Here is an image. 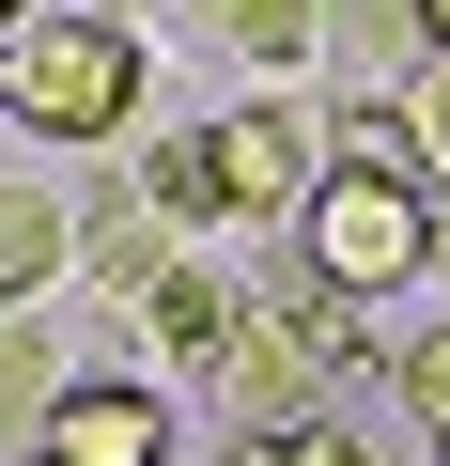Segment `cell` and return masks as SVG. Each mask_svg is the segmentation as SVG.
I'll return each instance as SVG.
<instances>
[{
    "mask_svg": "<svg viewBox=\"0 0 450 466\" xmlns=\"http://www.w3.org/2000/svg\"><path fill=\"white\" fill-rule=\"evenodd\" d=\"M63 389H78V358H63L47 327H0V451H47Z\"/></svg>",
    "mask_w": 450,
    "mask_h": 466,
    "instance_id": "obj_9",
    "label": "cell"
},
{
    "mask_svg": "<svg viewBox=\"0 0 450 466\" xmlns=\"http://www.w3.org/2000/svg\"><path fill=\"white\" fill-rule=\"evenodd\" d=\"M311 187H326V125L295 94H234L217 125H186V140L140 156V202L171 233H202V218H311Z\"/></svg>",
    "mask_w": 450,
    "mask_h": 466,
    "instance_id": "obj_2",
    "label": "cell"
},
{
    "mask_svg": "<svg viewBox=\"0 0 450 466\" xmlns=\"http://www.w3.org/2000/svg\"><path fill=\"white\" fill-rule=\"evenodd\" d=\"M0 32H16V0H0Z\"/></svg>",
    "mask_w": 450,
    "mask_h": 466,
    "instance_id": "obj_15",
    "label": "cell"
},
{
    "mask_svg": "<svg viewBox=\"0 0 450 466\" xmlns=\"http://www.w3.org/2000/svg\"><path fill=\"white\" fill-rule=\"evenodd\" d=\"M78 249H94V280H109V296H155V280L186 265V233H171V218H155L140 187H109V202H94V233H78Z\"/></svg>",
    "mask_w": 450,
    "mask_h": 466,
    "instance_id": "obj_8",
    "label": "cell"
},
{
    "mask_svg": "<svg viewBox=\"0 0 450 466\" xmlns=\"http://www.w3.org/2000/svg\"><path fill=\"white\" fill-rule=\"evenodd\" d=\"M217 32H234V63H265V78L326 47V16H311V0H234V16H217Z\"/></svg>",
    "mask_w": 450,
    "mask_h": 466,
    "instance_id": "obj_10",
    "label": "cell"
},
{
    "mask_svg": "<svg viewBox=\"0 0 450 466\" xmlns=\"http://www.w3.org/2000/svg\"><path fill=\"white\" fill-rule=\"evenodd\" d=\"M78 265V218L47 202V187H0V327H32V296Z\"/></svg>",
    "mask_w": 450,
    "mask_h": 466,
    "instance_id": "obj_7",
    "label": "cell"
},
{
    "mask_svg": "<svg viewBox=\"0 0 450 466\" xmlns=\"http://www.w3.org/2000/svg\"><path fill=\"white\" fill-rule=\"evenodd\" d=\"M234 466H373L357 420H311V435H234Z\"/></svg>",
    "mask_w": 450,
    "mask_h": 466,
    "instance_id": "obj_12",
    "label": "cell"
},
{
    "mask_svg": "<svg viewBox=\"0 0 450 466\" xmlns=\"http://www.w3.org/2000/svg\"><path fill=\"white\" fill-rule=\"evenodd\" d=\"M249 296H265V311H280V327H295V342H311V373H326V389H342V373H357V358H388V342H373V311H357V296H326V280H311V249H280V265H265V280H249Z\"/></svg>",
    "mask_w": 450,
    "mask_h": 466,
    "instance_id": "obj_5",
    "label": "cell"
},
{
    "mask_svg": "<svg viewBox=\"0 0 450 466\" xmlns=\"http://www.w3.org/2000/svg\"><path fill=\"white\" fill-rule=\"evenodd\" d=\"M155 94V47L140 16H94V0H16V32H0V109H16L47 156H94L125 140Z\"/></svg>",
    "mask_w": 450,
    "mask_h": 466,
    "instance_id": "obj_1",
    "label": "cell"
},
{
    "mask_svg": "<svg viewBox=\"0 0 450 466\" xmlns=\"http://www.w3.org/2000/svg\"><path fill=\"white\" fill-rule=\"evenodd\" d=\"M435 280H450V187H435Z\"/></svg>",
    "mask_w": 450,
    "mask_h": 466,
    "instance_id": "obj_14",
    "label": "cell"
},
{
    "mask_svg": "<svg viewBox=\"0 0 450 466\" xmlns=\"http://www.w3.org/2000/svg\"><path fill=\"white\" fill-rule=\"evenodd\" d=\"M32 466H171V389L155 373H78Z\"/></svg>",
    "mask_w": 450,
    "mask_h": 466,
    "instance_id": "obj_4",
    "label": "cell"
},
{
    "mask_svg": "<svg viewBox=\"0 0 450 466\" xmlns=\"http://www.w3.org/2000/svg\"><path fill=\"white\" fill-rule=\"evenodd\" d=\"M404 125H419V171L450 187V63H404Z\"/></svg>",
    "mask_w": 450,
    "mask_h": 466,
    "instance_id": "obj_13",
    "label": "cell"
},
{
    "mask_svg": "<svg viewBox=\"0 0 450 466\" xmlns=\"http://www.w3.org/2000/svg\"><path fill=\"white\" fill-rule=\"evenodd\" d=\"M140 311H155V342H171L186 373H217V358H234V327H249V280H234V265H202V249H186V265H171V280H155Z\"/></svg>",
    "mask_w": 450,
    "mask_h": 466,
    "instance_id": "obj_6",
    "label": "cell"
},
{
    "mask_svg": "<svg viewBox=\"0 0 450 466\" xmlns=\"http://www.w3.org/2000/svg\"><path fill=\"white\" fill-rule=\"evenodd\" d=\"M295 249H311V280L326 296H404V280H435V171H326L311 187V218H295Z\"/></svg>",
    "mask_w": 450,
    "mask_h": 466,
    "instance_id": "obj_3",
    "label": "cell"
},
{
    "mask_svg": "<svg viewBox=\"0 0 450 466\" xmlns=\"http://www.w3.org/2000/svg\"><path fill=\"white\" fill-rule=\"evenodd\" d=\"M388 389H404V420L450 451V327H419V342H388Z\"/></svg>",
    "mask_w": 450,
    "mask_h": 466,
    "instance_id": "obj_11",
    "label": "cell"
}]
</instances>
